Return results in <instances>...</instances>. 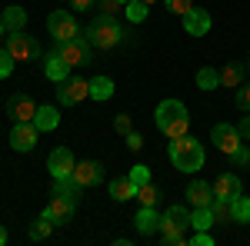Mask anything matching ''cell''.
I'll list each match as a JSON object with an SVG mask.
<instances>
[{"instance_id": "cell-21", "label": "cell", "mask_w": 250, "mask_h": 246, "mask_svg": "<svg viewBox=\"0 0 250 246\" xmlns=\"http://www.w3.org/2000/svg\"><path fill=\"white\" fill-rule=\"evenodd\" d=\"M34 123H37V130H40V133L57 130V123H60L57 107H37V116H34Z\"/></svg>"}, {"instance_id": "cell-8", "label": "cell", "mask_w": 250, "mask_h": 246, "mask_svg": "<svg viewBox=\"0 0 250 246\" xmlns=\"http://www.w3.org/2000/svg\"><path fill=\"white\" fill-rule=\"evenodd\" d=\"M210 140H213V147L224 153V156H230V153L240 147V140H244V136H240V130L230 127V123H217L213 133H210Z\"/></svg>"}, {"instance_id": "cell-47", "label": "cell", "mask_w": 250, "mask_h": 246, "mask_svg": "<svg viewBox=\"0 0 250 246\" xmlns=\"http://www.w3.org/2000/svg\"><path fill=\"white\" fill-rule=\"evenodd\" d=\"M144 3H147V7H154V3H157V0H144Z\"/></svg>"}, {"instance_id": "cell-17", "label": "cell", "mask_w": 250, "mask_h": 246, "mask_svg": "<svg viewBox=\"0 0 250 246\" xmlns=\"http://www.w3.org/2000/svg\"><path fill=\"white\" fill-rule=\"evenodd\" d=\"M213 196H220V200H233V196H240V176L224 173V176L213 183Z\"/></svg>"}, {"instance_id": "cell-44", "label": "cell", "mask_w": 250, "mask_h": 246, "mask_svg": "<svg viewBox=\"0 0 250 246\" xmlns=\"http://www.w3.org/2000/svg\"><path fill=\"white\" fill-rule=\"evenodd\" d=\"M237 130H240V136H244V140H250V116H244V120H240V127H237Z\"/></svg>"}, {"instance_id": "cell-9", "label": "cell", "mask_w": 250, "mask_h": 246, "mask_svg": "<svg viewBox=\"0 0 250 246\" xmlns=\"http://www.w3.org/2000/svg\"><path fill=\"white\" fill-rule=\"evenodd\" d=\"M37 123H14L10 127V147L17 153H27L37 147Z\"/></svg>"}, {"instance_id": "cell-1", "label": "cell", "mask_w": 250, "mask_h": 246, "mask_svg": "<svg viewBox=\"0 0 250 246\" xmlns=\"http://www.w3.org/2000/svg\"><path fill=\"white\" fill-rule=\"evenodd\" d=\"M83 37L90 40V47H94V50H110V47H117V43L124 40V30H120L117 17L97 14V17L90 20V27L83 30Z\"/></svg>"}, {"instance_id": "cell-48", "label": "cell", "mask_w": 250, "mask_h": 246, "mask_svg": "<svg viewBox=\"0 0 250 246\" xmlns=\"http://www.w3.org/2000/svg\"><path fill=\"white\" fill-rule=\"evenodd\" d=\"M244 67H247V74H250V60H247V63H244Z\"/></svg>"}, {"instance_id": "cell-32", "label": "cell", "mask_w": 250, "mask_h": 246, "mask_svg": "<svg viewBox=\"0 0 250 246\" xmlns=\"http://www.w3.org/2000/svg\"><path fill=\"white\" fill-rule=\"evenodd\" d=\"M210 213H213V223H224V220H230V200H220V196H213Z\"/></svg>"}, {"instance_id": "cell-40", "label": "cell", "mask_w": 250, "mask_h": 246, "mask_svg": "<svg viewBox=\"0 0 250 246\" xmlns=\"http://www.w3.org/2000/svg\"><path fill=\"white\" fill-rule=\"evenodd\" d=\"M237 107H240V110H250V83H240V90H237Z\"/></svg>"}, {"instance_id": "cell-20", "label": "cell", "mask_w": 250, "mask_h": 246, "mask_svg": "<svg viewBox=\"0 0 250 246\" xmlns=\"http://www.w3.org/2000/svg\"><path fill=\"white\" fill-rule=\"evenodd\" d=\"M80 183L74 180V176H60V180H54V196H67L70 203H77L80 200Z\"/></svg>"}, {"instance_id": "cell-27", "label": "cell", "mask_w": 250, "mask_h": 246, "mask_svg": "<svg viewBox=\"0 0 250 246\" xmlns=\"http://www.w3.org/2000/svg\"><path fill=\"white\" fill-rule=\"evenodd\" d=\"M54 227H57V223H54L50 216H43V213H40L37 220L30 223V240H47V236L54 233Z\"/></svg>"}, {"instance_id": "cell-38", "label": "cell", "mask_w": 250, "mask_h": 246, "mask_svg": "<svg viewBox=\"0 0 250 246\" xmlns=\"http://www.w3.org/2000/svg\"><path fill=\"white\" fill-rule=\"evenodd\" d=\"M164 3H167V10H170V14H177V17H184V14L193 7V0H164Z\"/></svg>"}, {"instance_id": "cell-45", "label": "cell", "mask_w": 250, "mask_h": 246, "mask_svg": "<svg viewBox=\"0 0 250 246\" xmlns=\"http://www.w3.org/2000/svg\"><path fill=\"white\" fill-rule=\"evenodd\" d=\"M7 243V229H3V223H0V246Z\"/></svg>"}, {"instance_id": "cell-3", "label": "cell", "mask_w": 250, "mask_h": 246, "mask_svg": "<svg viewBox=\"0 0 250 246\" xmlns=\"http://www.w3.org/2000/svg\"><path fill=\"white\" fill-rule=\"evenodd\" d=\"M190 229V209H184V207H170L164 216H160V233H164V243L167 246H180Z\"/></svg>"}, {"instance_id": "cell-34", "label": "cell", "mask_w": 250, "mask_h": 246, "mask_svg": "<svg viewBox=\"0 0 250 246\" xmlns=\"http://www.w3.org/2000/svg\"><path fill=\"white\" fill-rule=\"evenodd\" d=\"M230 163H233V170H244V167H250V147H237V150L230 153Z\"/></svg>"}, {"instance_id": "cell-22", "label": "cell", "mask_w": 250, "mask_h": 246, "mask_svg": "<svg viewBox=\"0 0 250 246\" xmlns=\"http://www.w3.org/2000/svg\"><path fill=\"white\" fill-rule=\"evenodd\" d=\"M110 196H114L117 203L134 200V196H137V183L130 180V176H120V180H114V183H110Z\"/></svg>"}, {"instance_id": "cell-30", "label": "cell", "mask_w": 250, "mask_h": 246, "mask_svg": "<svg viewBox=\"0 0 250 246\" xmlns=\"http://www.w3.org/2000/svg\"><path fill=\"white\" fill-rule=\"evenodd\" d=\"M137 200H140V207H157L160 189H157L154 183H140V187H137Z\"/></svg>"}, {"instance_id": "cell-31", "label": "cell", "mask_w": 250, "mask_h": 246, "mask_svg": "<svg viewBox=\"0 0 250 246\" xmlns=\"http://www.w3.org/2000/svg\"><path fill=\"white\" fill-rule=\"evenodd\" d=\"M167 140H180V136H187L190 133V116H180V120H173L170 127H167Z\"/></svg>"}, {"instance_id": "cell-23", "label": "cell", "mask_w": 250, "mask_h": 246, "mask_svg": "<svg viewBox=\"0 0 250 246\" xmlns=\"http://www.w3.org/2000/svg\"><path fill=\"white\" fill-rule=\"evenodd\" d=\"M244 74H247L244 63H227V67L220 70V87H240V83H244Z\"/></svg>"}, {"instance_id": "cell-12", "label": "cell", "mask_w": 250, "mask_h": 246, "mask_svg": "<svg viewBox=\"0 0 250 246\" xmlns=\"http://www.w3.org/2000/svg\"><path fill=\"white\" fill-rule=\"evenodd\" d=\"M180 116H187V107H184L180 100H164V103L157 107V114H154L157 130L164 133V130H167V127L173 123V120H180Z\"/></svg>"}, {"instance_id": "cell-25", "label": "cell", "mask_w": 250, "mask_h": 246, "mask_svg": "<svg viewBox=\"0 0 250 246\" xmlns=\"http://www.w3.org/2000/svg\"><path fill=\"white\" fill-rule=\"evenodd\" d=\"M114 94V80L110 76H94L90 80V100H110Z\"/></svg>"}, {"instance_id": "cell-39", "label": "cell", "mask_w": 250, "mask_h": 246, "mask_svg": "<svg viewBox=\"0 0 250 246\" xmlns=\"http://www.w3.org/2000/svg\"><path fill=\"white\" fill-rule=\"evenodd\" d=\"M114 130L120 133V136L134 133V123H130V116H127V114H117V120H114Z\"/></svg>"}, {"instance_id": "cell-42", "label": "cell", "mask_w": 250, "mask_h": 246, "mask_svg": "<svg viewBox=\"0 0 250 246\" xmlns=\"http://www.w3.org/2000/svg\"><path fill=\"white\" fill-rule=\"evenodd\" d=\"M127 147H130V150H140V147H144V140H140V133H127Z\"/></svg>"}, {"instance_id": "cell-43", "label": "cell", "mask_w": 250, "mask_h": 246, "mask_svg": "<svg viewBox=\"0 0 250 246\" xmlns=\"http://www.w3.org/2000/svg\"><path fill=\"white\" fill-rule=\"evenodd\" d=\"M94 3H97V0H70V7H74V10H90Z\"/></svg>"}, {"instance_id": "cell-19", "label": "cell", "mask_w": 250, "mask_h": 246, "mask_svg": "<svg viewBox=\"0 0 250 246\" xmlns=\"http://www.w3.org/2000/svg\"><path fill=\"white\" fill-rule=\"evenodd\" d=\"M43 74L50 76L54 83H63V80L70 76V63L60 57V54H54V57H47V67H43Z\"/></svg>"}, {"instance_id": "cell-6", "label": "cell", "mask_w": 250, "mask_h": 246, "mask_svg": "<svg viewBox=\"0 0 250 246\" xmlns=\"http://www.w3.org/2000/svg\"><path fill=\"white\" fill-rule=\"evenodd\" d=\"M7 50H10V57H14V60H34V57H40V43L34 37H27L23 30H10V34H7Z\"/></svg>"}, {"instance_id": "cell-28", "label": "cell", "mask_w": 250, "mask_h": 246, "mask_svg": "<svg viewBox=\"0 0 250 246\" xmlns=\"http://www.w3.org/2000/svg\"><path fill=\"white\" fill-rule=\"evenodd\" d=\"M197 87H200V90H217V87H220V70H213V67L197 70Z\"/></svg>"}, {"instance_id": "cell-10", "label": "cell", "mask_w": 250, "mask_h": 246, "mask_svg": "<svg viewBox=\"0 0 250 246\" xmlns=\"http://www.w3.org/2000/svg\"><path fill=\"white\" fill-rule=\"evenodd\" d=\"M74 167H77V160H74V153L67 150V147H57V150L47 156V170L54 173V180H60V176H74Z\"/></svg>"}, {"instance_id": "cell-18", "label": "cell", "mask_w": 250, "mask_h": 246, "mask_svg": "<svg viewBox=\"0 0 250 246\" xmlns=\"http://www.w3.org/2000/svg\"><path fill=\"white\" fill-rule=\"evenodd\" d=\"M134 223H137V229H140L144 236H150V233L160 229V216H157L154 207H140V213L134 216Z\"/></svg>"}, {"instance_id": "cell-4", "label": "cell", "mask_w": 250, "mask_h": 246, "mask_svg": "<svg viewBox=\"0 0 250 246\" xmlns=\"http://www.w3.org/2000/svg\"><path fill=\"white\" fill-rule=\"evenodd\" d=\"M47 30H50V37L57 40V43L80 37V27H77V20H74V14H67V10H54V14L47 17Z\"/></svg>"}, {"instance_id": "cell-7", "label": "cell", "mask_w": 250, "mask_h": 246, "mask_svg": "<svg viewBox=\"0 0 250 246\" xmlns=\"http://www.w3.org/2000/svg\"><path fill=\"white\" fill-rule=\"evenodd\" d=\"M90 50H94V47H90V40H87V37L63 40V43L57 47V54L67 60L70 67H83V63H90Z\"/></svg>"}, {"instance_id": "cell-16", "label": "cell", "mask_w": 250, "mask_h": 246, "mask_svg": "<svg viewBox=\"0 0 250 246\" xmlns=\"http://www.w3.org/2000/svg\"><path fill=\"white\" fill-rule=\"evenodd\" d=\"M187 200H190V207H210L213 203V187L204 183V180H193L190 187H187Z\"/></svg>"}, {"instance_id": "cell-26", "label": "cell", "mask_w": 250, "mask_h": 246, "mask_svg": "<svg viewBox=\"0 0 250 246\" xmlns=\"http://www.w3.org/2000/svg\"><path fill=\"white\" fill-rule=\"evenodd\" d=\"M0 20H3L7 30H23V23H27V10H23V7H7Z\"/></svg>"}, {"instance_id": "cell-13", "label": "cell", "mask_w": 250, "mask_h": 246, "mask_svg": "<svg viewBox=\"0 0 250 246\" xmlns=\"http://www.w3.org/2000/svg\"><path fill=\"white\" fill-rule=\"evenodd\" d=\"M184 30H187L190 37H204V34L210 30V14L200 10V7H190V10L184 14Z\"/></svg>"}, {"instance_id": "cell-24", "label": "cell", "mask_w": 250, "mask_h": 246, "mask_svg": "<svg viewBox=\"0 0 250 246\" xmlns=\"http://www.w3.org/2000/svg\"><path fill=\"white\" fill-rule=\"evenodd\" d=\"M230 220L233 223H250V196H233L230 200Z\"/></svg>"}, {"instance_id": "cell-49", "label": "cell", "mask_w": 250, "mask_h": 246, "mask_svg": "<svg viewBox=\"0 0 250 246\" xmlns=\"http://www.w3.org/2000/svg\"><path fill=\"white\" fill-rule=\"evenodd\" d=\"M120 3H124V7H127V3H130V0H120Z\"/></svg>"}, {"instance_id": "cell-2", "label": "cell", "mask_w": 250, "mask_h": 246, "mask_svg": "<svg viewBox=\"0 0 250 246\" xmlns=\"http://www.w3.org/2000/svg\"><path fill=\"white\" fill-rule=\"evenodd\" d=\"M170 163L180 173H193L204 167V147L193 140L190 133L180 136V140H170Z\"/></svg>"}, {"instance_id": "cell-29", "label": "cell", "mask_w": 250, "mask_h": 246, "mask_svg": "<svg viewBox=\"0 0 250 246\" xmlns=\"http://www.w3.org/2000/svg\"><path fill=\"white\" fill-rule=\"evenodd\" d=\"M190 227H193V229H210V227H213V213H210V207H193V213H190Z\"/></svg>"}, {"instance_id": "cell-41", "label": "cell", "mask_w": 250, "mask_h": 246, "mask_svg": "<svg viewBox=\"0 0 250 246\" xmlns=\"http://www.w3.org/2000/svg\"><path fill=\"white\" fill-rule=\"evenodd\" d=\"M193 246H213V236L207 229H197V236H193Z\"/></svg>"}, {"instance_id": "cell-11", "label": "cell", "mask_w": 250, "mask_h": 246, "mask_svg": "<svg viewBox=\"0 0 250 246\" xmlns=\"http://www.w3.org/2000/svg\"><path fill=\"white\" fill-rule=\"evenodd\" d=\"M7 114L14 116V123H34V116H37V103H34L27 94H17V96H10Z\"/></svg>"}, {"instance_id": "cell-15", "label": "cell", "mask_w": 250, "mask_h": 246, "mask_svg": "<svg viewBox=\"0 0 250 246\" xmlns=\"http://www.w3.org/2000/svg\"><path fill=\"white\" fill-rule=\"evenodd\" d=\"M74 207H77V203H70L67 196H54V200L43 207V216H50V220H54V223L60 227V223H70V216H74Z\"/></svg>"}, {"instance_id": "cell-33", "label": "cell", "mask_w": 250, "mask_h": 246, "mask_svg": "<svg viewBox=\"0 0 250 246\" xmlns=\"http://www.w3.org/2000/svg\"><path fill=\"white\" fill-rule=\"evenodd\" d=\"M124 10H127V20H134V23H140V20L147 17V10H150V7H147L144 0H130V3H127Z\"/></svg>"}, {"instance_id": "cell-36", "label": "cell", "mask_w": 250, "mask_h": 246, "mask_svg": "<svg viewBox=\"0 0 250 246\" xmlns=\"http://www.w3.org/2000/svg\"><path fill=\"white\" fill-rule=\"evenodd\" d=\"M130 180H134L137 187H140V183H150V167H144V163L130 167Z\"/></svg>"}, {"instance_id": "cell-5", "label": "cell", "mask_w": 250, "mask_h": 246, "mask_svg": "<svg viewBox=\"0 0 250 246\" xmlns=\"http://www.w3.org/2000/svg\"><path fill=\"white\" fill-rule=\"evenodd\" d=\"M57 103L60 107H74L80 103L83 96H90V80H83V76H67L63 83H57Z\"/></svg>"}, {"instance_id": "cell-35", "label": "cell", "mask_w": 250, "mask_h": 246, "mask_svg": "<svg viewBox=\"0 0 250 246\" xmlns=\"http://www.w3.org/2000/svg\"><path fill=\"white\" fill-rule=\"evenodd\" d=\"M10 74H14V57L7 47H0V80H7Z\"/></svg>"}, {"instance_id": "cell-14", "label": "cell", "mask_w": 250, "mask_h": 246, "mask_svg": "<svg viewBox=\"0 0 250 246\" xmlns=\"http://www.w3.org/2000/svg\"><path fill=\"white\" fill-rule=\"evenodd\" d=\"M74 180H77L80 187H94L104 180V163H97V160H83L74 167Z\"/></svg>"}, {"instance_id": "cell-46", "label": "cell", "mask_w": 250, "mask_h": 246, "mask_svg": "<svg viewBox=\"0 0 250 246\" xmlns=\"http://www.w3.org/2000/svg\"><path fill=\"white\" fill-rule=\"evenodd\" d=\"M0 40H7V27H3V20H0Z\"/></svg>"}, {"instance_id": "cell-37", "label": "cell", "mask_w": 250, "mask_h": 246, "mask_svg": "<svg viewBox=\"0 0 250 246\" xmlns=\"http://www.w3.org/2000/svg\"><path fill=\"white\" fill-rule=\"evenodd\" d=\"M97 10L107 14V17H117V10H124V3L120 0H97Z\"/></svg>"}]
</instances>
